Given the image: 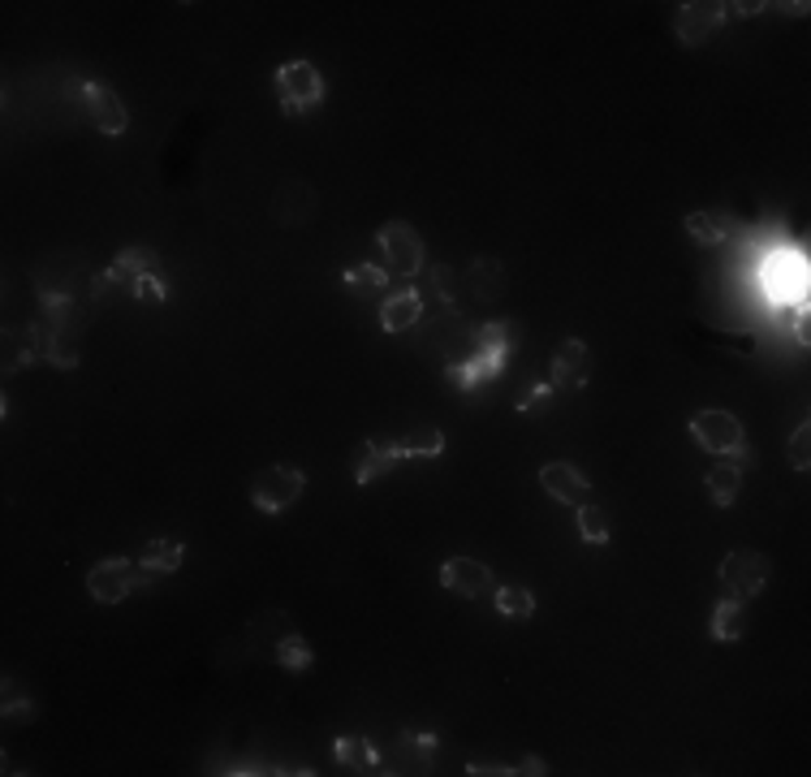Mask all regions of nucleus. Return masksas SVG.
<instances>
[{
	"instance_id": "nucleus-33",
	"label": "nucleus",
	"mask_w": 811,
	"mask_h": 777,
	"mask_svg": "<svg viewBox=\"0 0 811 777\" xmlns=\"http://www.w3.org/2000/svg\"><path fill=\"white\" fill-rule=\"evenodd\" d=\"M514 774H527V777H544L548 774V761H540V756H522V765L514 769Z\"/></svg>"
},
{
	"instance_id": "nucleus-7",
	"label": "nucleus",
	"mask_w": 811,
	"mask_h": 777,
	"mask_svg": "<svg viewBox=\"0 0 811 777\" xmlns=\"http://www.w3.org/2000/svg\"><path fill=\"white\" fill-rule=\"evenodd\" d=\"M148 579H152V571H143V566L126 562V558H104V562L91 566L87 591H91L100 604H122L130 591H139Z\"/></svg>"
},
{
	"instance_id": "nucleus-19",
	"label": "nucleus",
	"mask_w": 811,
	"mask_h": 777,
	"mask_svg": "<svg viewBox=\"0 0 811 777\" xmlns=\"http://www.w3.org/2000/svg\"><path fill=\"white\" fill-rule=\"evenodd\" d=\"M332 756H337L350 774H371V769H380V752H376L371 739H363V735H341V739L332 743Z\"/></svg>"
},
{
	"instance_id": "nucleus-4",
	"label": "nucleus",
	"mask_w": 811,
	"mask_h": 777,
	"mask_svg": "<svg viewBox=\"0 0 811 777\" xmlns=\"http://www.w3.org/2000/svg\"><path fill=\"white\" fill-rule=\"evenodd\" d=\"M277 100L286 117H303L325 100V78L312 61H286L277 69Z\"/></svg>"
},
{
	"instance_id": "nucleus-32",
	"label": "nucleus",
	"mask_w": 811,
	"mask_h": 777,
	"mask_svg": "<svg viewBox=\"0 0 811 777\" xmlns=\"http://www.w3.org/2000/svg\"><path fill=\"white\" fill-rule=\"evenodd\" d=\"M467 774H471V777H509L514 769H509V765H476V761H471V765H467Z\"/></svg>"
},
{
	"instance_id": "nucleus-5",
	"label": "nucleus",
	"mask_w": 811,
	"mask_h": 777,
	"mask_svg": "<svg viewBox=\"0 0 811 777\" xmlns=\"http://www.w3.org/2000/svg\"><path fill=\"white\" fill-rule=\"evenodd\" d=\"M769 575H773V566H769V558L756 553V549H734V553H725V562H721V571H717L725 596H734V600H743V604L756 600V596L769 587Z\"/></svg>"
},
{
	"instance_id": "nucleus-6",
	"label": "nucleus",
	"mask_w": 811,
	"mask_h": 777,
	"mask_svg": "<svg viewBox=\"0 0 811 777\" xmlns=\"http://www.w3.org/2000/svg\"><path fill=\"white\" fill-rule=\"evenodd\" d=\"M690 436L708 449V454H717V458H734V454H747V432H743V423H738V415H730V410H699L695 419H690Z\"/></svg>"
},
{
	"instance_id": "nucleus-3",
	"label": "nucleus",
	"mask_w": 811,
	"mask_h": 777,
	"mask_svg": "<svg viewBox=\"0 0 811 777\" xmlns=\"http://www.w3.org/2000/svg\"><path fill=\"white\" fill-rule=\"evenodd\" d=\"M303 493H307V475H303L299 467H290V462H273V467H264V471L251 480V506L264 510V514L290 510Z\"/></svg>"
},
{
	"instance_id": "nucleus-16",
	"label": "nucleus",
	"mask_w": 811,
	"mask_h": 777,
	"mask_svg": "<svg viewBox=\"0 0 811 777\" xmlns=\"http://www.w3.org/2000/svg\"><path fill=\"white\" fill-rule=\"evenodd\" d=\"M402 462V454H397V445L393 441H358L354 445V480L358 484H371V480H380L389 467H397Z\"/></svg>"
},
{
	"instance_id": "nucleus-10",
	"label": "nucleus",
	"mask_w": 811,
	"mask_h": 777,
	"mask_svg": "<svg viewBox=\"0 0 811 777\" xmlns=\"http://www.w3.org/2000/svg\"><path fill=\"white\" fill-rule=\"evenodd\" d=\"M592 381V346L579 337H566L553 355V389H587Z\"/></svg>"
},
{
	"instance_id": "nucleus-22",
	"label": "nucleus",
	"mask_w": 811,
	"mask_h": 777,
	"mask_svg": "<svg viewBox=\"0 0 811 777\" xmlns=\"http://www.w3.org/2000/svg\"><path fill=\"white\" fill-rule=\"evenodd\" d=\"M708 626H712V639H717V644H738V639H743V600H734V596L717 600Z\"/></svg>"
},
{
	"instance_id": "nucleus-1",
	"label": "nucleus",
	"mask_w": 811,
	"mask_h": 777,
	"mask_svg": "<svg viewBox=\"0 0 811 777\" xmlns=\"http://www.w3.org/2000/svg\"><path fill=\"white\" fill-rule=\"evenodd\" d=\"M509 355H514L509 329H505L500 320H492V324H484V329L471 333V351H467V359L445 364V381L458 389V393H476L480 385L496 381V377L509 368Z\"/></svg>"
},
{
	"instance_id": "nucleus-14",
	"label": "nucleus",
	"mask_w": 811,
	"mask_h": 777,
	"mask_svg": "<svg viewBox=\"0 0 811 777\" xmlns=\"http://www.w3.org/2000/svg\"><path fill=\"white\" fill-rule=\"evenodd\" d=\"M441 587H449L454 596H484V591H496V579L476 558H449L441 566Z\"/></svg>"
},
{
	"instance_id": "nucleus-29",
	"label": "nucleus",
	"mask_w": 811,
	"mask_h": 777,
	"mask_svg": "<svg viewBox=\"0 0 811 777\" xmlns=\"http://www.w3.org/2000/svg\"><path fill=\"white\" fill-rule=\"evenodd\" d=\"M22 713L30 717V696H22L13 678H4V717L13 722V717H22Z\"/></svg>"
},
{
	"instance_id": "nucleus-18",
	"label": "nucleus",
	"mask_w": 811,
	"mask_h": 777,
	"mask_svg": "<svg viewBox=\"0 0 811 777\" xmlns=\"http://www.w3.org/2000/svg\"><path fill=\"white\" fill-rule=\"evenodd\" d=\"M686 233L695 242H704V246H721V242H730L738 233V220L730 212H690L686 216Z\"/></svg>"
},
{
	"instance_id": "nucleus-11",
	"label": "nucleus",
	"mask_w": 811,
	"mask_h": 777,
	"mask_svg": "<svg viewBox=\"0 0 811 777\" xmlns=\"http://www.w3.org/2000/svg\"><path fill=\"white\" fill-rule=\"evenodd\" d=\"M725 17H730L725 4H717V0H690V4L677 9V39H682L686 48H695V43H704L712 30H721Z\"/></svg>"
},
{
	"instance_id": "nucleus-12",
	"label": "nucleus",
	"mask_w": 811,
	"mask_h": 777,
	"mask_svg": "<svg viewBox=\"0 0 811 777\" xmlns=\"http://www.w3.org/2000/svg\"><path fill=\"white\" fill-rule=\"evenodd\" d=\"M83 100H87V113H91V122H96L100 135H126L130 113H126V104H122V95H117L113 87L87 82V87H83Z\"/></svg>"
},
{
	"instance_id": "nucleus-2",
	"label": "nucleus",
	"mask_w": 811,
	"mask_h": 777,
	"mask_svg": "<svg viewBox=\"0 0 811 777\" xmlns=\"http://www.w3.org/2000/svg\"><path fill=\"white\" fill-rule=\"evenodd\" d=\"M35 346L52 368H78V316L69 298L43 294V320H35Z\"/></svg>"
},
{
	"instance_id": "nucleus-15",
	"label": "nucleus",
	"mask_w": 811,
	"mask_h": 777,
	"mask_svg": "<svg viewBox=\"0 0 811 777\" xmlns=\"http://www.w3.org/2000/svg\"><path fill=\"white\" fill-rule=\"evenodd\" d=\"M751 467V449L747 454H734L730 462H717L712 471H708V497H712V506L717 510H730L734 501H738V488H743V471Z\"/></svg>"
},
{
	"instance_id": "nucleus-8",
	"label": "nucleus",
	"mask_w": 811,
	"mask_h": 777,
	"mask_svg": "<svg viewBox=\"0 0 811 777\" xmlns=\"http://www.w3.org/2000/svg\"><path fill=\"white\" fill-rule=\"evenodd\" d=\"M376 242H380L384 264H389L393 272L415 277V272L423 268V238H419L415 225H406V220H389V225H380Z\"/></svg>"
},
{
	"instance_id": "nucleus-23",
	"label": "nucleus",
	"mask_w": 811,
	"mask_h": 777,
	"mask_svg": "<svg viewBox=\"0 0 811 777\" xmlns=\"http://www.w3.org/2000/svg\"><path fill=\"white\" fill-rule=\"evenodd\" d=\"M181 558H186L181 540H148V549H143L139 566H143V571H152V575H173V571L181 566Z\"/></svg>"
},
{
	"instance_id": "nucleus-24",
	"label": "nucleus",
	"mask_w": 811,
	"mask_h": 777,
	"mask_svg": "<svg viewBox=\"0 0 811 777\" xmlns=\"http://www.w3.org/2000/svg\"><path fill=\"white\" fill-rule=\"evenodd\" d=\"M384 285H389V272L376 268V264H354V268H345V290H350L354 298H376V294H384Z\"/></svg>"
},
{
	"instance_id": "nucleus-28",
	"label": "nucleus",
	"mask_w": 811,
	"mask_h": 777,
	"mask_svg": "<svg viewBox=\"0 0 811 777\" xmlns=\"http://www.w3.org/2000/svg\"><path fill=\"white\" fill-rule=\"evenodd\" d=\"M786 458H790L795 471H808L811 467V428L808 423H799V428L790 432V441H786Z\"/></svg>"
},
{
	"instance_id": "nucleus-21",
	"label": "nucleus",
	"mask_w": 811,
	"mask_h": 777,
	"mask_svg": "<svg viewBox=\"0 0 811 777\" xmlns=\"http://www.w3.org/2000/svg\"><path fill=\"white\" fill-rule=\"evenodd\" d=\"M393 445H397L402 458H441V454H445V432L419 423V428H410V432H406L402 441H393Z\"/></svg>"
},
{
	"instance_id": "nucleus-30",
	"label": "nucleus",
	"mask_w": 811,
	"mask_h": 777,
	"mask_svg": "<svg viewBox=\"0 0 811 777\" xmlns=\"http://www.w3.org/2000/svg\"><path fill=\"white\" fill-rule=\"evenodd\" d=\"M135 298H143V303H168V281L164 277H143L139 281V290H135Z\"/></svg>"
},
{
	"instance_id": "nucleus-31",
	"label": "nucleus",
	"mask_w": 811,
	"mask_h": 777,
	"mask_svg": "<svg viewBox=\"0 0 811 777\" xmlns=\"http://www.w3.org/2000/svg\"><path fill=\"white\" fill-rule=\"evenodd\" d=\"M553 393H557V389H553V385H531V389H527V393H522V397H518V410H531V406H540V402H548Z\"/></svg>"
},
{
	"instance_id": "nucleus-17",
	"label": "nucleus",
	"mask_w": 811,
	"mask_h": 777,
	"mask_svg": "<svg viewBox=\"0 0 811 777\" xmlns=\"http://www.w3.org/2000/svg\"><path fill=\"white\" fill-rule=\"evenodd\" d=\"M419 320H423V298H419V290H397V294H389L384 307H380L384 333H406V329H415Z\"/></svg>"
},
{
	"instance_id": "nucleus-26",
	"label": "nucleus",
	"mask_w": 811,
	"mask_h": 777,
	"mask_svg": "<svg viewBox=\"0 0 811 777\" xmlns=\"http://www.w3.org/2000/svg\"><path fill=\"white\" fill-rule=\"evenodd\" d=\"M492 604H496V613H500V617H531V613H535V596H531L527 587H518V583L496 587Z\"/></svg>"
},
{
	"instance_id": "nucleus-20",
	"label": "nucleus",
	"mask_w": 811,
	"mask_h": 777,
	"mask_svg": "<svg viewBox=\"0 0 811 777\" xmlns=\"http://www.w3.org/2000/svg\"><path fill=\"white\" fill-rule=\"evenodd\" d=\"M436 748H441V739H436L432 730H406V735L397 739V756H402L415 774H428V769H432Z\"/></svg>"
},
{
	"instance_id": "nucleus-9",
	"label": "nucleus",
	"mask_w": 811,
	"mask_h": 777,
	"mask_svg": "<svg viewBox=\"0 0 811 777\" xmlns=\"http://www.w3.org/2000/svg\"><path fill=\"white\" fill-rule=\"evenodd\" d=\"M152 272H156V255H152L148 246H126V251H122V255L109 264V272L96 281V294H109L113 285H126V290L135 294V290H139V281H143V277H152Z\"/></svg>"
},
{
	"instance_id": "nucleus-34",
	"label": "nucleus",
	"mask_w": 811,
	"mask_h": 777,
	"mask_svg": "<svg viewBox=\"0 0 811 777\" xmlns=\"http://www.w3.org/2000/svg\"><path fill=\"white\" fill-rule=\"evenodd\" d=\"M725 9H734L738 17H756V13H764L769 4H760V0H751V4H747V0H743V4H725Z\"/></svg>"
},
{
	"instance_id": "nucleus-13",
	"label": "nucleus",
	"mask_w": 811,
	"mask_h": 777,
	"mask_svg": "<svg viewBox=\"0 0 811 777\" xmlns=\"http://www.w3.org/2000/svg\"><path fill=\"white\" fill-rule=\"evenodd\" d=\"M540 488H544L553 501L579 510V506L587 501V493H592V480H587L579 467H570V462H548V467L540 471Z\"/></svg>"
},
{
	"instance_id": "nucleus-27",
	"label": "nucleus",
	"mask_w": 811,
	"mask_h": 777,
	"mask_svg": "<svg viewBox=\"0 0 811 777\" xmlns=\"http://www.w3.org/2000/svg\"><path fill=\"white\" fill-rule=\"evenodd\" d=\"M277 665H286L290 674H307L316 665V652H312V644L303 635H286L277 644Z\"/></svg>"
},
{
	"instance_id": "nucleus-25",
	"label": "nucleus",
	"mask_w": 811,
	"mask_h": 777,
	"mask_svg": "<svg viewBox=\"0 0 811 777\" xmlns=\"http://www.w3.org/2000/svg\"><path fill=\"white\" fill-rule=\"evenodd\" d=\"M574 527H579V536H583L587 545H609V540H613V523H609V514H605L600 506H587V501H583Z\"/></svg>"
}]
</instances>
